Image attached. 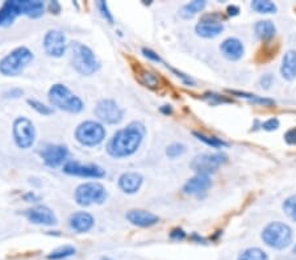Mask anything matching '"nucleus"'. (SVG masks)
I'll return each mask as SVG.
<instances>
[{"label":"nucleus","mask_w":296,"mask_h":260,"mask_svg":"<svg viewBox=\"0 0 296 260\" xmlns=\"http://www.w3.org/2000/svg\"><path fill=\"white\" fill-rule=\"evenodd\" d=\"M261 238L268 247L275 248V250H283L291 245L293 233L288 225L275 221V222H270L262 230Z\"/></svg>","instance_id":"4"},{"label":"nucleus","mask_w":296,"mask_h":260,"mask_svg":"<svg viewBox=\"0 0 296 260\" xmlns=\"http://www.w3.org/2000/svg\"><path fill=\"white\" fill-rule=\"evenodd\" d=\"M75 254V248L73 246H63V247H59L57 250L52 252V254L48 255V259L49 260H62L66 259V257L71 256V255Z\"/></svg>","instance_id":"30"},{"label":"nucleus","mask_w":296,"mask_h":260,"mask_svg":"<svg viewBox=\"0 0 296 260\" xmlns=\"http://www.w3.org/2000/svg\"><path fill=\"white\" fill-rule=\"evenodd\" d=\"M185 153H186V146L182 144L170 145L166 150V155L169 156V158H171V159L179 158V156H182Z\"/></svg>","instance_id":"32"},{"label":"nucleus","mask_w":296,"mask_h":260,"mask_svg":"<svg viewBox=\"0 0 296 260\" xmlns=\"http://www.w3.org/2000/svg\"><path fill=\"white\" fill-rule=\"evenodd\" d=\"M49 100L54 107L69 113H79L83 109V101L63 84H54L49 89Z\"/></svg>","instance_id":"5"},{"label":"nucleus","mask_w":296,"mask_h":260,"mask_svg":"<svg viewBox=\"0 0 296 260\" xmlns=\"http://www.w3.org/2000/svg\"><path fill=\"white\" fill-rule=\"evenodd\" d=\"M100 260H112V259H109V257H103V259H100Z\"/></svg>","instance_id":"46"},{"label":"nucleus","mask_w":296,"mask_h":260,"mask_svg":"<svg viewBox=\"0 0 296 260\" xmlns=\"http://www.w3.org/2000/svg\"><path fill=\"white\" fill-rule=\"evenodd\" d=\"M33 59V53L28 48H17L0 61V73L6 77H16L22 73Z\"/></svg>","instance_id":"6"},{"label":"nucleus","mask_w":296,"mask_h":260,"mask_svg":"<svg viewBox=\"0 0 296 260\" xmlns=\"http://www.w3.org/2000/svg\"><path fill=\"white\" fill-rule=\"evenodd\" d=\"M207 6V2L206 0H195V2H191V3H187L180 8L179 11V15L180 17L186 18H192L195 15H197L199 12H201L204 8Z\"/></svg>","instance_id":"24"},{"label":"nucleus","mask_w":296,"mask_h":260,"mask_svg":"<svg viewBox=\"0 0 296 260\" xmlns=\"http://www.w3.org/2000/svg\"><path fill=\"white\" fill-rule=\"evenodd\" d=\"M211 179L207 175H195L194 178L187 180V183L183 187V192L187 195H200V193L207 192L211 187Z\"/></svg>","instance_id":"20"},{"label":"nucleus","mask_w":296,"mask_h":260,"mask_svg":"<svg viewBox=\"0 0 296 260\" xmlns=\"http://www.w3.org/2000/svg\"><path fill=\"white\" fill-rule=\"evenodd\" d=\"M226 12H228L229 16H232V17H235V16H237L238 13H240V7H237V6H228V8H226Z\"/></svg>","instance_id":"41"},{"label":"nucleus","mask_w":296,"mask_h":260,"mask_svg":"<svg viewBox=\"0 0 296 260\" xmlns=\"http://www.w3.org/2000/svg\"><path fill=\"white\" fill-rule=\"evenodd\" d=\"M250 7L258 13H275L278 9L277 4L270 0H253L250 3Z\"/></svg>","instance_id":"27"},{"label":"nucleus","mask_w":296,"mask_h":260,"mask_svg":"<svg viewBox=\"0 0 296 260\" xmlns=\"http://www.w3.org/2000/svg\"><path fill=\"white\" fill-rule=\"evenodd\" d=\"M228 92L231 93V95L237 96V98H241V99H246V100L252 101V103H254V104L263 105V107H271V105L275 104V101L272 100V99L254 95V93H249V92L235 91V89H233V91H232V89H229Z\"/></svg>","instance_id":"25"},{"label":"nucleus","mask_w":296,"mask_h":260,"mask_svg":"<svg viewBox=\"0 0 296 260\" xmlns=\"http://www.w3.org/2000/svg\"><path fill=\"white\" fill-rule=\"evenodd\" d=\"M71 50V63L73 67L80 74L89 77L95 74L100 68V62L98 57L88 46L80 42H73L70 45Z\"/></svg>","instance_id":"3"},{"label":"nucleus","mask_w":296,"mask_h":260,"mask_svg":"<svg viewBox=\"0 0 296 260\" xmlns=\"http://www.w3.org/2000/svg\"><path fill=\"white\" fill-rule=\"evenodd\" d=\"M67 43L65 34L59 31H49L43 38V49L50 57L59 58L65 54Z\"/></svg>","instance_id":"12"},{"label":"nucleus","mask_w":296,"mask_h":260,"mask_svg":"<svg viewBox=\"0 0 296 260\" xmlns=\"http://www.w3.org/2000/svg\"><path fill=\"white\" fill-rule=\"evenodd\" d=\"M96 6H98L99 11H100V13H102L103 17H104L105 20L109 22V24H112V22H113V16H112V13L109 12L108 4L105 3V2H103V0H99L98 3H96Z\"/></svg>","instance_id":"35"},{"label":"nucleus","mask_w":296,"mask_h":260,"mask_svg":"<svg viewBox=\"0 0 296 260\" xmlns=\"http://www.w3.org/2000/svg\"><path fill=\"white\" fill-rule=\"evenodd\" d=\"M13 138L20 149H29L36 139V130L31 120L20 117L13 124Z\"/></svg>","instance_id":"10"},{"label":"nucleus","mask_w":296,"mask_h":260,"mask_svg":"<svg viewBox=\"0 0 296 260\" xmlns=\"http://www.w3.org/2000/svg\"><path fill=\"white\" fill-rule=\"evenodd\" d=\"M94 224H95L94 217L86 211H77L74 215H71L69 220L70 227L77 233H87L93 229Z\"/></svg>","instance_id":"19"},{"label":"nucleus","mask_w":296,"mask_h":260,"mask_svg":"<svg viewBox=\"0 0 296 260\" xmlns=\"http://www.w3.org/2000/svg\"><path fill=\"white\" fill-rule=\"evenodd\" d=\"M144 135H145V126L141 123L134 121L127 128L115 133L107 145V151L109 155L118 159L133 155L141 146Z\"/></svg>","instance_id":"1"},{"label":"nucleus","mask_w":296,"mask_h":260,"mask_svg":"<svg viewBox=\"0 0 296 260\" xmlns=\"http://www.w3.org/2000/svg\"><path fill=\"white\" fill-rule=\"evenodd\" d=\"M272 82H274V77L271 74H265L261 79H259V84L262 86V88L268 89L272 86Z\"/></svg>","instance_id":"37"},{"label":"nucleus","mask_w":296,"mask_h":260,"mask_svg":"<svg viewBox=\"0 0 296 260\" xmlns=\"http://www.w3.org/2000/svg\"><path fill=\"white\" fill-rule=\"evenodd\" d=\"M238 260H268V256L261 248L250 247L238 256Z\"/></svg>","instance_id":"29"},{"label":"nucleus","mask_w":296,"mask_h":260,"mask_svg":"<svg viewBox=\"0 0 296 260\" xmlns=\"http://www.w3.org/2000/svg\"><path fill=\"white\" fill-rule=\"evenodd\" d=\"M281 75L283 79L293 80L296 78V52L295 50H288L283 55L281 64Z\"/></svg>","instance_id":"22"},{"label":"nucleus","mask_w":296,"mask_h":260,"mask_svg":"<svg viewBox=\"0 0 296 260\" xmlns=\"http://www.w3.org/2000/svg\"><path fill=\"white\" fill-rule=\"evenodd\" d=\"M43 13V3L38 0H10L0 8V27H10L19 15L32 18L40 17Z\"/></svg>","instance_id":"2"},{"label":"nucleus","mask_w":296,"mask_h":260,"mask_svg":"<svg viewBox=\"0 0 296 260\" xmlns=\"http://www.w3.org/2000/svg\"><path fill=\"white\" fill-rule=\"evenodd\" d=\"M105 132L104 126L96 121H84L80 124L75 130V138L79 144L83 146L94 147L102 144L104 141Z\"/></svg>","instance_id":"7"},{"label":"nucleus","mask_w":296,"mask_h":260,"mask_svg":"<svg viewBox=\"0 0 296 260\" xmlns=\"http://www.w3.org/2000/svg\"><path fill=\"white\" fill-rule=\"evenodd\" d=\"M254 31H256V34L258 36L259 40L263 41V42H268L275 37L277 28H275L274 22L270 21V20H262V21H258L254 25Z\"/></svg>","instance_id":"23"},{"label":"nucleus","mask_w":296,"mask_h":260,"mask_svg":"<svg viewBox=\"0 0 296 260\" xmlns=\"http://www.w3.org/2000/svg\"><path fill=\"white\" fill-rule=\"evenodd\" d=\"M293 254H296V245H295V247H293Z\"/></svg>","instance_id":"47"},{"label":"nucleus","mask_w":296,"mask_h":260,"mask_svg":"<svg viewBox=\"0 0 296 260\" xmlns=\"http://www.w3.org/2000/svg\"><path fill=\"white\" fill-rule=\"evenodd\" d=\"M75 201L82 206L103 204L107 199V191L100 183H84L75 191Z\"/></svg>","instance_id":"9"},{"label":"nucleus","mask_w":296,"mask_h":260,"mask_svg":"<svg viewBox=\"0 0 296 260\" xmlns=\"http://www.w3.org/2000/svg\"><path fill=\"white\" fill-rule=\"evenodd\" d=\"M195 32L203 38H215L224 32V25L221 20L217 18V15H207L197 22Z\"/></svg>","instance_id":"13"},{"label":"nucleus","mask_w":296,"mask_h":260,"mask_svg":"<svg viewBox=\"0 0 296 260\" xmlns=\"http://www.w3.org/2000/svg\"><path fill=\"white\" fill-rule=\"evenodd\" d=\"M144 178L137 172H125L119 178V187L125 193H136L139 192L142 185Z\"/></svg>","instance_id":"21"},{"label":"nucleus","mask_w":296,"mask_h":260,"mask_svg":"<svg viewBox=\"0 0 296 260\" xmlns=\"http://www.w3.org/2000/svg\"><path fill=\"white\" fill-rule=\"evenodd\" d=\"M95 114L100 121L109 125H116L123 120V109L118 105V103L111 99H103L96 104Z\"/></svg>","instance_id":"11"},{"label":"nucleus","mask_w":296,"mask_h":260,"mask_svg":"<svg viewBox=\"0 0 296 260\" xmlns=\"http://www.w3.org/2000/svg\"><path fill=\"white\" fill-rule=\"evenodd\" d=\"M63 172L80 178L100 179L105 176V171L96 164H80L78 162H67L63 166Z\"/></svg>","instance_id":"14"},{"label":"nucleus","mask_w":296,"mask_h":260,"mask_svg":"<svg viewBox=\"0 0 296 260\" xmlns=\"http://www.w3.org/2000/svg\"><path fill=\"white\" fill-rule=\"evenodd\" d=\"M170 238L174 239V241H183V239L186 238V233L182 229L176 227V229H174L173 231L170 233Z\"/></svg>","instance_id":"40"},{"label":"nucleus","mask_w":296,"mask_h":260,"mask_svg":"<svg viewBox=\"0 0 296 260\" xmlns=\"http://www.w3.org/2000/svg\"><path fill=\"white\" fill-rule=\"evenodd\" d=\"M204 99L208 100V103H210L211 105L222 104V103H232V99H228L224 95H219V93H213V92L206 93V95H204Z\"/></svg>","instance_id":"33"},{"label":"nucleus","mask_w":296,"mask_h":260,"mask_svg":"<svg viewBox=\"0 0 296 260\" xmlns=\"http://www.w3.org/2000/svg\"><path fill=\"white\" fill-rule=\"evenodd\" d=\"M24 215L31 222L37 225L53 226V225H56L57 222H58L56 215H54V211L45 205H38L28 209V210L24 211Z\"/></svg>","instance_id":"16"},{"label":"nucleus","mask_w":296,"mask_h":260,"mask_svg":"<svg viewBox=\"0 0 296 260\" xmlns=\"http://www.w3.org/2000/svg\"><path fill=\"white\" fill-rule=\"evenodd\" d=\"M22 95L21 89H12V91L7 92L6 98H19Z\"/></svg>","instance_id":"43"},{"label":"nucleus","mask_w":296,"mask_h":260,"mask_svg":"<svg viewBox=\"0 0 296 260\" xmlns=\"http://www.w3.org/2000/svg\"><path fill=\"white\" fill-rule=\"evenodd\" d=\"M228 162V155L224 153L215 154H200L196 155L191 162V169L197 175H207L215 174L217 170Z\"/></svg>","instance_id":"8"},{"label":"nucleus","mask_w":296,"mask_h":260,"mask_svg":"<svg viewBox=\"0 0 296 260\" xmlns=\"http://www.w3.org/2000/svg\"><path fill=\"white\" fill-rule=\"evenodd\" d=\"M49 9L50 12L52 13H59V11H61V4L58 3V2H50L49 4Z\"/></svg>","instance_id":"42"},{"label":"nucleus","mask_w":296,"mask_h":260,"mask_svg":"<svg viewBox=\"0 0 296 260\" xmlns=\"http://www.w3.org/2000/svg\"><path fill=\"white\" fill-rule=\"evenodd\" d=\"M137 78H139L140 83H141L142 86L148 87V88H158L161 84V80L158 78V75H155L154 73H151V71L145 70V68H141L137 74Z\"/></svg>","instance_id":"26"},{"label":"nucleus","mask_w":296,"mask_h":260,"mask_svg":"<svg viewBox=\"0 0 296 260\" xmlns=\"http://www.w3.org/2000/svg\"><path fill=\"white\" fill-rule=\"evenodd\" d=\"M283 210L288 217L296 222V195L290 196L283 202Z\"/></svg>","instance_id":"31"},{"label":"nucleus","mask_w":296,"mask_h":260,"mask_svg":"<svg viewBox=\"0 0 296 260\" xmlns=\"http://www.w3.org/2000/svg\"><path fill=\"white\" fill-rule=\"evenodd\" d=\"M40 154L48 167L56 169V167H58L65 162L69 155V151L67 147L63 146V145H49Z\"/></svg>","instance_id":"15"},{"label":"nucleus","mask_w":296,"mask_h":260,"mask_svg":"<svg viewBox=\"0 0 296 260\" xmlns=\"http://www.w3.org/2000/svg\"><path fill=\"white\" fill-rule=\"evenodd\" d=\"M127 220L130 224L139 227H150L160 222V217L154 213L142 209H133L127 213Z\"/></svg>","instance_id":"17"},{"label":"nucleus","mask_w":296,"mask_h":260,"mask_svg":"<svg viewBox=\"0 0 296 260\" xmlns=\"http://www.w3.org/2000/svg\"><path fill=\"white\" fill-rule=\"evenodd\" d=\"M284 141L288 145H296V128L290 129V130L284 134Z\"/></svg>","instance_id":"38"},{"label":"nucleus","mask_w":296,"mask_h":260,"mask_svg":"<svg viewBox=\"0 0 296 260\" xmlns=\"http://www.w3.org/2000/svg\"><path fill=\"white\" fill-rule=\"evenodd\" d=\"M142 53H144V55H145L146 58H149L150 61L153 62H161V58L160 55L157 54V53H154L151 49H148V48H144L142 49Z\"/></svg>","instance_id":"39"},{"label":"nucleus","mask_w":296,"mask_h":260,"mask_svg":"<svg viewBox=\"0 0 296 260\" xmlns=\"http://www.w3.org/2000/svg\"><path fill=\"white\" fill-rule=\"evenodd\" d=\"M195 137L199 139V141L204 142L208 146L213 147V149H221V147H226L228 144L225 141H222L221 138H217L215 135H206L204 133H199V132H194Z\"/></svg>","instance_id":"28"},{"label":"nucleus","mask_w":296,"mask_h":260,"mask_svg":"<svg viewBox=\"0 0 296 260\" xmlns=\"http://www.w3.org/2000/svg\"><path fill=\"white\" fill-rule=\"evenodd\" d=\"M220 50H221L222 55L229 61H238L245 54L244 43L236 37H229V38L222 41V43L220 45Z\"/></svg>","instance_id":"18"},{"label":"nucleus","mask_w":296,"mask_h":260,"mask_svg":"<svg viewBox=\"0 0 296 260\" xmlns=\"http://www.w3.org/2000/svg\"><path fill=\"white\" fill-rule=\"evenodd\" d=\"M24 199L27 200V201H37L38 197L34 195V193H28V195H25Z\"/></svg>","instance_id":"45"},{"label":"nucleus","mask_w":296,"mask_h":260,"mask_svg":"<svg viewBox=\"0 0 296 260\" xmlns=\"http://www.w3.org/2000/svg\"><path fill=\"white\" fill-rule=\"evenodd\" d=\"M261 128L265 129V130H267V132H272V130H277V129L279 128V120H278V119L267 120V121H265V123L261 124Z\"/></svg>","instance_id":"36"},{"label":"nucleus","mask_w":296,"mask_h":260,"mask_svg":"<svg viewBox=\"0 0 296 260\" xmlns=\"http://www.w3.org/2000/svg\"><path fill=\"white\" fill-rule=\"evenodd\" d=\"M161 112L164 114H171L173 113V108L170 105H164V107H161Z\"/></svg>","instance_id":"44"},{"label":"nucleus","mask_w":296,"mask_h":260,"mask_svg":"<svg viewBox=\"0 0 296 260\" xmlns=\"http://www.w3.org/2000/svg\"><path fill=\"white\" fill-rule=\"evenodd\" d=\"M28 104L31 105V107L33 108L34 110H37L38 113L43 114V116H50V114H53V109H52V108L47 107V105L42 104L41 101L31 100V99H29V100H28Z\"/></svg>","instance_id":"34"}]
</instances>
